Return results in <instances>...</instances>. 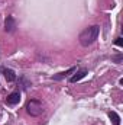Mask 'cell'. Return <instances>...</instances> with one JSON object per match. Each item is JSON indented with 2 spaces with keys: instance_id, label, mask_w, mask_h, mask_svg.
<instances>
[{
  "instance_id": "obj_1",
  "label": "cell",
  "mask_w": 123,
  "mask_h": 125,
  "mask_svg": "<svg viewBox=\"0 0 123 125\" xmlns=\"http://www.w3.org/2000/svg\"><path fill=\"white\" fill-rule=\"evenodd\" d=\"M98 32H100V28H98L97 25L84 29V31L81 32V35H80V44H81L83 47H88V45H91L93 42L97 39Z\"/></svg>"
},
{
  "instance_id": "obj_2",
  "label": "cell",
  "mask_w": 123,
  "mask_h": 125,
  "mask_svg": "<svg viewBox=\"0 0 123 125\" xmlns=\"http://www.w3.org/2000/svg\"><path fill=\"white\" fill-rule=\"evenodd\" d=\"M26 112H28L29 115H32V116L41 115V114H42V105H41V102H39V100H35V99L29 100V102L26 103Z\"/></svg>"
},
{
  "instance_id": "obj_3",
  "label": "cell",
  "mask_w": 123,
  "mask_h": 125,
  "mask_svg": "<svg viewBox=\"0 0 123 125\" xmlns=\"http://www.w3.org/2000/svg\"><path fill=\"white\" fill-rule=\"evenodd\" d=\"M15 28H16L15 18L13 16H7L6 18V22H4V29H6V32H13Z\"/></svg>"
},
{
  "instance_id": "obj_4",
  "label": "cell",
  "mask_w": 123,
  "mask_h": 125,
  "mask_svg": "<svg viewBox=\"0 0 123 125\" xmlns=\"http://www.w3.org/2000/svg\"><path fill=\"white\" fill-rule=\"evenodd\" d=\"M87 73H88V71H87L86 68H81V70H78V71H75V73H74V76L70 79V82H71V83H77L78 80H81L83 77H86V76H87Z\"/></svg>"
},
{
  "instance_id": "obj_5",
  "label": "cell",
  "mask_w": 123,
  "mask_h": 125,
  "mask_svg": "<svg viewBox=\"0 0 123 125\" xmlns=\"http://www.w3.org/2000/svg\"><path fill=\"white\" fill-rule=\"evenodd\" d=\"M19 102H20V94H19V92L10 93L7 96V99H6V103L7 105H18Z\"/></svg>"
},
{
  "instance_id": "obj_6",
  "label": "cell",
  "mask_w": 123,
  "mask_h": 125,
  "mask_svg": "<svg viewBox=\"0 0 123 125\" xmlns=\"http://www.w3.org/2000/svg\"><path fill=\"white\" fill-rule=\"evenodd\" d=\"M74 73H75V67H71V68H68L67 71H62L60 74L54 76L52 79H54V80H62V79H65V77H68L70 74H74Z\"/></svg>"
},
{
  "instance_id": "obj_7",
  "label": "cell",
  "mask_w": 123,
  "mask_h": 125,
  "mask_svg": "<svg viewBox=\"0 0 123 125\" xmlns=\"http://www.w3.org/2000/svg\"><path fill=\"white\" fill-rule=\"evenodd\" d=\"M3 74H4V77H6L7 82H13V80H16V74H15V71L10 70V68H3Z\"/></svg>"
},
{
  "instance_id": "obj_8",
  "label": "cell",
  "mask_w": 123,
  "mask_h": 125,
  "mask_svg": "<svg viewBox=\"0 0 123 125\" xmlns=\"http://www.w3.org/2000/svg\"><path fill=\"white\" fill-rule=\"evenodd\" d=\"M109 118H110L113 125H120V116L116 112H109Z\"/></svg>"
},
{
  "instance_id": "obj_9",
  "label": "cell",
  "mask_w": 123,
  "mask_h": 125,
  "mask_svg": "<svg viewBox=\"0 0 123 125\" xmlns=\"http://www.w3.org/2000/svg\"><path fill=\"white\" fill-rule=\"evenodd\" d=\"M116 45H117V47H122L123 45V39L122 38H117V39H116Z\"/></svg>"
},
{
  "instance_id": "obj_10",
  "label": "cell",
  "mask_w": 123,
  "mask_h": 125,
  "mask_svg": "<svg viewBox=\"0 0 123 125\" xmlns=\"http://www.w3.org/2000/svg\"><path fill=\"white\" fill-rule=\"evenodd\" d=\"M113 60H114L116 62H120V61H122V55H117V57H114Z\"/></svg>"
}]
</instances>
